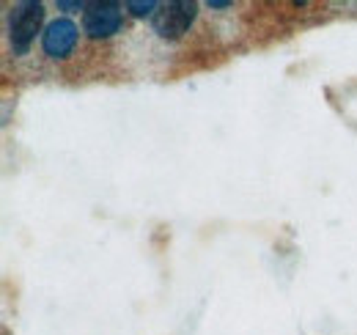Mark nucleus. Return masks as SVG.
Returning <instances> with one entry per match:
<instances>
[{"label": "nucleus", "mask_w": 357, "mask_h": 335, "mask_svg": "<svg viewBox=\"0 0 357 335\" xmlns=\"http://www.w3.org/2000/svg\"><path fill=\"white\" fill-rule=\"evenodd\" d=\"M42 20H45V6L36 3V0L20 3L14 8L11 25H8V39H11V50L17 55H25L31 50V44H33L39 28H42Z\"/></svg>", "instance_id": "obj_1"}, {"label": "nucleus", "mask_w": 357, "mask_h": 335, "mask_svg": "<svg viewBox=\"0 0 357 335\" xmlns=\"http://www.w3.org/2000/svg\"><path fill=\"white\" fill-rule=\"evenodd\" d=\"M198 6L192 0H168L154 14V31L160 39H181L195 22Z\"/></svg>", "instance_id": "obj_2"}, {"label": "nucleus", "mask_w": 357, "mask_h": 335, "mask_svg": "<svg viewBox=\"0 0 357 335\" xmlns=\"http://www.w3.org/2000/svg\"><path fill=\"white\" fill-rule=\"evenodd\" d=\"M83 28L91 39H107L121 28V8L119 3H91L86 17H83Z\"/></svg>", "instance_id": "obj_3"}, {"label": "nucleus", "mask_w": 357, "mask_h": 335, "mask_svg": "<svg viewBox=\"0 0 357 335\" xmlns=\"http://www.w3.org/2000/svg\"><path fill=\"white\" fill-rule=\"evenodd\" d=\"M77 44V25L72 20H52L42 34V47L50 58H66Z\"/></svg>", "instance_id": "obj_4"}, {"label": "nucleus", "mask_w": 357, "mask_h": 335, "mask_svg": "<svg viewBox=\"0 0 357 335\" xmlns=\"http://www.w3.org/2000/svg\"><path fill=\"white\" fill-rule=\"evenodd\" d=\"M127 8L132 11L135 17H146V14H151L154 8H160V6H157L154 0H146V3H143V0H130V3H127Z\"/></svg>", "instance_id": "obj_5"}, {"label": "nucleus", "mask_w": 357, "mask_h": 335, "mask_svg": "<svg viewBox=\"0 0 357 335\" xmlns=\"http://www.w3.org/2000/svg\"><path fill=\"white\" fill-rule=\"evenodd\" d=\"M61 8H86V3H69V0H58Z\"/></svg>", "instance_id": "obj_6"}, {"label": "nucleus", "mask_w": 357, "mask_h": 335, "mask_svg": "<svg viewBox=\"0 0 357 335\" xmlns=\"http://www.w3.org/2000/svg\"><path fill=\"white\" fill-rule=\"evenodd\" d=\"M206 6H209V8H228L231 3H228V0H209Z\"/></svg>", "instance_id": "obj_7"}]
</instances>
